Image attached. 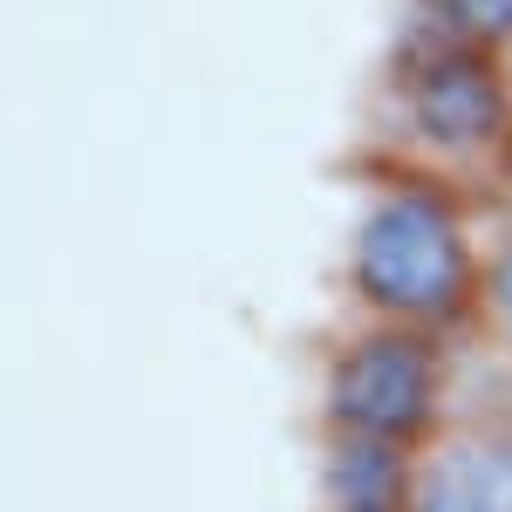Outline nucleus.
I'll use <instances>...</instances> for the list:
<instances>
[{
  "label": "nucleus",
  "mask_w": 512,
  "mask_h": 512,
  "mask_svg": "<svg viewBox=\"0 0 512 512\" xmlns=\"http://www.w3.org/2000/svg\"><path fill=\"white\" fill-rule=\"evenodd\" d=\"M355 198L342 233L349 315L472 335L485 308V205L437 178L349 158Z\"/></svg>",
  "instance_id": "1"
},
{
  "label": "nucleus",
  "mask_w": 512,
  "mask_h": 512,
  "mask_svg": "<svg viewBox=\"0 0 512 512\" xmlns=\"http://www.w3.org/2000/svg\"><path fill=\"white\" fill-rule=\"evenodd\" d=\"M355 158L417 171L492 205L512 185V89L499 55L390 28L376 82L362 96Z\"/></svg>",
  "instance_id": "2"
},
{
  "label": "nucleus",
  "mask_w": 512,
  "mask_h": 512,
  "mask_svg": "<svg viewBox=\"0 0 512 512\" xmlns=\"http://www.w3.org/2000/svg\"><path fill=\"white\" fill-rule=\"evenodd\" d=\"M458 335L349 315L321 355V437H369L417 451L451 417Z\"/></svg>",
  "instance_id": "3"
},
{
  "label": "nucleus",
  "mask_w": 512,
  "mask_h": 512,
  "mask_svg": "<svg viewBox=\"0 0 512 512\" xmlns=\"http://www.w3.org/2000/svg\"><path fill=\"white\" fill-rule=\"evenodd\" d=\"M403 512H512V410H451L410 451Z\"/></svg>",
  "instance_id": "4"
},
{
  "label": "nucleus",
  "mask_w": 512,
  "mask_h": 512,
  "mask_svg": "<svg viewBox=\"0 0 512 512\" xmlns=\"http://www.w3.org/2000/svg\"><path fill=\"white\" fill-rule=\"evenodd\" d=\"M410 451L369 437H321V512H403Z\"/></svg>",
  "instance_id": "5"
},
{
  "label": "nucleus",
  "mask_w": 512,
  "mask_h": 512,
  "mask_svg": "<svg viewBox=\"0 0 512 512\" xmlns=\"http://www.w3.org/2000/svg\"><path fill=\"white\" fill-rule=\"evenodd\" d=\"M396 35H424V41L499 55L512 41V0H403L396 7Z\"/></svg>",
  "instance_id": "6"
},
{
  "label": "nucleus",
  "mask_w": 512,
  "mask_h": 512,
  "mask_svg": "<svg viewBox=\"0 0 512 512\" xmlns=\"http://www.w3.org/2000/svg\"><path fill=\"white\" fill-rule=\"evenodd\" d=\"M478 335L512 355V185L485 205V308Z\"/></svg>",
  "instance_id": "7"
},
{
  "label": "nucleus",
  "mask_w": 512,
  "mask_h": 512,
  "mask_svg": "<svg viewBox=\"0 0 512 512\" xmlns=\"http://www.w3.org/2000/svg\"><path fill=\"white\" fill-rule=\"evenodd\" d=\"M499 69H506V89H512V41L499 48Z\"/></svg>",
  "instance_id": "8"
}]
</instances>
